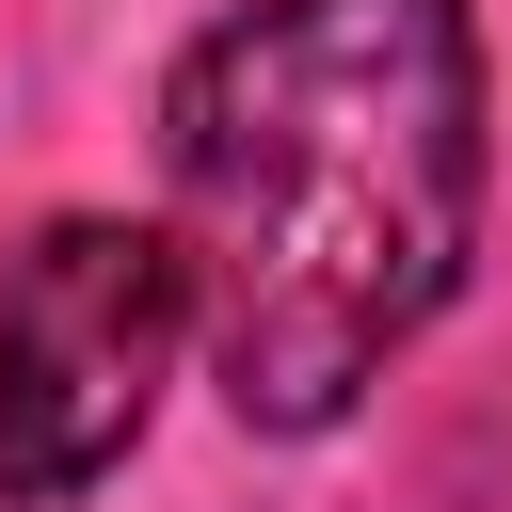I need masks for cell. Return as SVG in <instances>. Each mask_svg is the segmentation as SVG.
Listing matches in <instances>:
<instances>
[{"instance_id": "2", "label": "cell", "mask_w": 512, "mask_h": 512, "mask_svg": "<svg viewBox=\"0 0 512 512\" xmlns=\"http://www.w3.org/2000/svg\"><path fill=\"white\" fill-rule=\"evenodd\" d=\"M176 352H208L176 224H128V208L32 224L16 272H0V512L96 496L144 448Z\"/></svg>"}, {"instance_id": "1", "label": "cell", "mask_w": 512, "mask_h": 512, "mask_svg": "<svg viewBox=\"0 0 512 512\" xmlns=\"http://www.w3.org/2000/svg\"><path fill=\"white\" fill-rule=\"evenodd\" d=\"M480 16L240 0L160 80V224L240 432H336L480 256Z\"/></svg>"}]
</instances>
